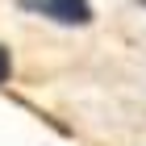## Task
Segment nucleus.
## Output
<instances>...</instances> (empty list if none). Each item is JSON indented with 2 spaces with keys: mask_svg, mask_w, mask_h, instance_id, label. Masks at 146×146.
I'll return each instance as SVG.
<instances>
[{
  "mask_svg": "<svg viewBox=\"0 0 146 146\" xmlns=\"http://www.w3.org/2000/svg\"><path fill=\"white\" fill-rule=\"evenodd\" d=\"M25 4H34L42 17L58 25H88L92 21V4L88 0H25Z\"/></svg>",
  "mask_w": 146,
  "mask_h": 146,
  "instance_id": "nucleus-1",
  "label": "nucleus"
},
{
  "mask_svg": "<svg viewBox=\"0 0 146 146\" xmlns=\"http://www.w3.org/2000/svg\"><path fill=\"white\" fill-rule=\"evenodd\" d=\"M4 75H9V50L0 46V84H4Z\"/></svg>",
  "mask_w": 146,
  "mask_h": 146,
  "instance_id": "nucleus-2",
  "label": "nucleus"
}]
</instances>
